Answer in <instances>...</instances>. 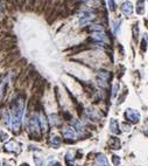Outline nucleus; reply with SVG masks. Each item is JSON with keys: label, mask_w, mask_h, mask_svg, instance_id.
I'll list each match as a JSON object with an SVG mask.
<instances>
[{"label": "nucleus", "mask_w": 148, "mask_h": 166, "mask_svg": "<svg viewBox=\"0 0 148 166\" xmlns=\"http://www.w3.org/2000/svg\"><path fill=\"white\" fill-rule=\"evenodd\" d=\"M50 143H52V146H53V147L57 149V147H60V145H61V143H62V140H61V138H60L58 136H53L52 139H50Z\"/></svg>", "instance_id": "4468645a"}, {"label": "nucleus", "mask_w": 148, "mask_h": 166, "mask_svg": "<svg viewBox=\"0 0 148 166\" xmlns=\"http://www.w3.org/2000/svg\"><path fill=\"white\" fill-rule=\"evenodd\" d=\"M65 160L68 161V163H70V161H73L74 160V153L71 152V151H69L67 155H65Z\"/></svg>", "instance_id": "412c9836"}, {"label": "nucleus", "mask_w": 148, "mask_h": 166, "mask_svg": "<svg viewBox=\"0 0 148 166\" xmlns=\"http://www.w3.org/2000/svg\"><path fill=\"white\" fill-rule=\"evenodd\" d=\"M123 128H125V129H124L125 131H128V130H129V126L126 125V124H123Z\"/></svg>", "instance_id": "c756f323"}, {"label": "nucleus", "mask_w": 148, "mask_h": 166, "mask_svg": "<svg viewBox=\"0 0 148 166\" xmlns=\"http://www.w3.org/2000/svg\"><path fill=\"white\" fill-rule=\"evenodd\" d=\"M21 166H29V165H27V164H25V165H21Z\"/></svg>", "instance_id": "2f4dec72"}, {"label": "nucleus", "mask_w": 148, "mask_h": 166, "mask_svg": "<svg viewBox=\"0 0 148 166\" xmlns=\"http://www.w3.org/2000/svg\"><path fill=\"white\" fill-rule=\"evenodd\" d=\"M73 124H74V126L76 128V130H77L78 132H82V131H83V128H82V125L79 124V122H77V121H74V122H73Z\"/></svg>", "instance_id": "4be33fe9"}, {"label": "nucleus", "mask_w": 148, "mask_h": 166, "mask_svg": "<svg viewBox=\"0 0 148 166\" xmlns=\"http://www.w3.org/2000/svg\"><path fill=\"white\" fill-rule=\"evenodd\" d=\"M50 118H52V119H50V121H52V123H53L54 125H56V124H58V121H57V116H56V115H50Z\"/></svg>", "instance_id": "a878e982"}, {"label": "nucleus", "mask_w": 148, "mask_h": 166, "mask_svg": "<svg viewBox=\"0 0 148 166\" xmlns=\"http://www.w3.org/2000/svg\"><path fill=\"white\" fill-rule=\"evenodd\" d=\"M5 150L8 151V152H15V153H19L20 152V145L18 144L15 140H10L8 143L5 144Z\"/></svg>", "instance_id": "39448f33"}, {"label": "nucleus", "mask_w": 148, "mask_h": 166, "mask_svg": "<svg viewBox=\"0 0 148 166\" xmlns=\"http://www.w3.org/2000/svg\"><path fill=\"white\" fill-rule=\"evenodd\" d=\"M93 18H95V15L92 13L85 12L83 14H81V17H79V23L81 25H86V23H89V22L91 21Z\"/></svg>", "instance_id": "0eeeda50"}, {"label": "nucleus", "mask_w": 148, "mask_h": 166, "mask_svg": "<svg viewBox=\"0 0 148 166\" xmlns=\"http://www.w3.org/2000/svg\"><path fill=\"white\" fill-rule=\"evenodd\" d=\"M108 145H110L112 149H114V150H119V149H120V142H119V139L116 138V137H113V138L110 139Z\"/></svg>", "instance_id": "f8f14e48"}, {"label": "nucleus", "mask_w": 148, "mask_h": 166, "mask_svg": "<svg viewBox=\"0 0 148 166\" xmlns=\"http://www.w3.org/2000/svg\"><path fill=\"white\" fill-rule=\"evenodd\" d=\"M125 117H126V119H128L133 124H135V123L140 121V113L137 110H134V109H127L125 111Z\"/></svg>", "instance_id": "f03ea898"}, {"label": "nucleus", "mask_w": 148, "mask_h": 166, "mask_svg": "<svg viewBox=\"0 0 148 166\" xmlns=\"http://www.w3.org/2000/svg\"><path fill=\"white\" fill-rule=\"evenodd\" d=\"M107 4H108L110 11H114L116 10V2H114V0H107Z\"/></svg>", "instance_id": "aec40b11"}, {"label": "nucleus", "mask_w": 148, "mask_h": 166, "mask_svg": "<svg viewBox=\"0 0 148 166\" xmlns=\"http://www.w3.org/2000/svg\"><path fill=\"white\" fill-rule=\"evenodd\" d=\"M137 13L139 15H142L145 13V0H138Z\"/></svg>", "instance_id": "9b49d317"}, {"label": "nucleus", "mask_w": 148, "mask_h": 166, "mask_svg": "<svg viewBox=\"0 0 148 166\" xmlns=\"http://www.w3.org/2000/svg\"><path fill=\"white\" fill-rule=\"evenodd\" d=\"M0 166H1V164H0Z\"/></svg>", "instance_id": "72a5a7b5"}, {"label": "nucleus", "mask_w": 148, "mask_h": 166, "mask_svg": "<svg viewBox=\"0 0 148 166\" xmlns=\"http://www.w3.org/2000/svg\"><path fill=\"white\" fill-rule=\"evenodd\" d=\"M40 117V124H41V128H42V130L44 132H47L48 131V124H47V121H46V118L43 117V116H39Z\"/></svg>", "instance_id": "2eb2a0df"}, {"label": "nucleus", "mask_w": 148, "mask_h": 166, "mask_svg": "<svg viewBox=\"0 0 148 166\" xmlns=\"http://www.w3.org/2000/svg\"><path fill=\"white\" fill-rule=\"evenodd\" d=\"M119 25H120V20H116L112 22V31L113 33H117V31L119 29Z\"/></svg>", "instance_id": "a211bd4d"}, {"label": "nucleus", "mask_w": 148, "mask_h": 166, "mask_svg": "<svg viewBox=\"0 0 148 166\" xmlns=\"http://www.w3.org/2000/svg\"><path fill=\"white\" fill-rule=\"evenodd\" d=\"M118 88H119V86H118V84H114V88H113V91H112L113 97H116L117 92H118Z\"/></svg>", "instance_id": "cd10ccee"}, {"label": "nucleus", "mask_w": 148, "mask_h": 166, "mask_svg": "<svg viewBox=\"0 0 148 166\" xmlns=\"http://www.w3.org/2000/svg\"><path fill=\"white\" fill-rule=\"evenodd\" d=\"M48 166H61L60 163H57V161H53V163H50Z\"/></svg>", "instance_id": "c85d7f7f"}, {"label": "nucleus", "mask_w": 148, "mask_h": 166, "mask_svg": "<svg viewBox=\"0 0 148 166\" xmlns=\"http://www.w3.org/2000/svg\"><path fill=\"white\" fill-rule=\"evenodd\" d=\"M63 136H64V138H67V139H75V138H76L75 131L71 129V128H65L63 130Z\"/></svg>", "instance_id": "6e6552de"}, {"label": "nucleus", "mask_w": 148, "mask_h": 166, "mask_svg": "<svg viewBox=\"0 0 148 166\" xmlns=\"http://www.w3.org/2000/svg\"><path fill=\"white\" fill-rule=\"evenodd\" d=\"M79 1H85V0H79Z\"/></svg>", "instance_id": "473e14b6"}, {"label": "nucleus", "mask_w": 148, "mask_h": 166, "mask_svg": "<svg viewBox=\"0 0 148 166\" xmlns=\"http://www.w3.org/2000/svg\"><path fill=\"white\" fill-rule=\"evenodd\" d=\"M110 77V74L107 71H99L98 76H97V82L98 86H100L102 88H106L107 87V81Z\"/></svg>", "instance_id": "20e7f679"}, {"label": "nucleus", "mask_w": 148, "mask_h": 166, "mask_svg": "<svg viewBox=\"0 0 148 166\" xmlns=\"http://www.w3.org/2000/svg\"><path fill=\"white\" fill-rule=\"evenodd\" d=\"M7 138H8V134L5 133L2 130H0V139H1V140H6Z\"/></svg>", "instance_id": "393cba45"}, {"label": "nucleus", "mask_w": 148, "mask_h": 166, "mask_svg": "<svg viewBox=\"0 0 148 166\" xmlns=\"http://www.w3.org/2000/svg\"><path fill=\"white\" fill-rule=\"evenodd\" d=\"M110 130H111V132L112 133L120 132V130H119V128H118V122H117L116 119H111V122H110Z\"/></svg>", "instance_id": "ddd939ff"}, {"label": "nucleus", "mask_w": 148, "mask_h": 166, "mask_svg": "<svg viewBox=\"0 0 148 166\" xmlns=\"http://www.w3.org/2000/svg\"><path fill=\"white\" fill-rule=\"evenodd\" d=\"M96 160H97V164L99 166H110L108 161H107V159H106V157L104 155H98Z\"/></svg>", "instance_id": "1a4fd4ad"}, {"label": "nucleus", "mask_w": 148, "mask_h": 166, "mask_svg": "<svg viewBox=\"0 0 148 166\" xmlns=\"http://www.w3.org/2000/svg\"><path fill=\"white\" fill-rule=\"evenodd\" d=\"M25 111V104L22 98H18L12 104V128L14 131H18L20 129L22 122V116Z\"/></svg>", "instance_id": "f257e3e1"}, {"label": "nucleus", "mask_w": 148, "mask_h": 166, "mask_svg": "<svg viewBox=\"0 0 148 166\" xmlns=\"http://www.w3.org/2000/svg\"><path fill=\"white\" fill-rule=\"evenodd\" d=\"M112 161H113V164L116 166L120 165V158H119L118 155H113V157H112Z\"/></svg>", "instance_id": "b1692460"}, {"label": "nucleus", "mask_w": 148, "mask_h": 166, "mask_svg": "<svg viewBox=\"0 0 148 166\" xmlns=\"http://www.w3.org/2000/svg\"><path fill=\"white\" fill-rule=\"evenodd\" d=\"M34 161H35L36 166H42V160H41L40 158H37V157H34Z\"/></svg>", "instance_id": "bb28decb"}, {"label": "nucleus", "mask_w": 148, "mask_h": 166, "mask_svg": "<svg viewBox=\"0 0 148 166\" xmlns=\"http://www.w3.org/2000/svg\"><path fill=\"white\" fill-rule=\"evenodd\" d=\"M4 121H5V123H6L7 125H12V119H10L8 112H5V113H4Z\"/></svg>", "instance_id": "6ab92c4d"}, {"label": "nucleus", "mask_w": 148, "mask_h": 166, "mask_svg": "<svg viewBox=\"0 0 148 166\" xmlns=\"http://www.w3.org/2000/svg\"><path fill=\"white\" fill-rule=\"evenodd\" d=\"M90 29H91V31H95V32H100V33L104 31L103 26H100V25H92V26L90 27Z\"/></svg>", "instance_id": "dca6fc26"}, {"label": "nucleus", "mask_w": 148, "mask_h": 166, "mask_svg": "<svg viewBox=\"0 0 148 166\" xmlns=\"http://www.w3.org/2000/svg\"><path fill=\"white\" fill-rule=\"evenodd\" d=\"M133 35H134V40H138V35H139V27H138V25H134V27H133Z\"/></svg>", "instance_id": "5701e85b"}, {"label": "nucleus", "mask_w": 148, "mask_h": 166, "mask_svg": "<svg viewBox=\"0 0 148 166\" xmlns=\"http://www.w3.org/2000/svg\"><path fill=\"white\" fill-rule=\"evenodd\" d=\"M91 38H92L93 40H97V41H105V42H107V38H106V35L103 33V32H102V33H99V32L93 33Z\"/></svg>", "instance_id": "9d476101"}, {"label": "nucleus", "mask_w": 148, "mask_h": 166, "mask_svg": "<svg viewBox=\"0 0 148 166\" xmlns=\"http://www.w3.org/2000/svg\"><path fill=\"white\" fill-rule=\"evenodd\" d=\"M145 131H146V133L148 134V122L146 123V125H145Z\"/></svg>", "instance_id": "7c9ffc66"}, {"label": "nucleus", "mask_w": 148, "mask_h": 166, "mask_svg": "<svg viewBox=\"0 0 148 166\" xmlns=\"http://www.w3.org/2000/svg\"><path fill=\"white\" fill-rule=\"evenodd\" d=\"M147 34H144V38H142V47H141V49L145 52L146 49H147Z\"/></svg>", "instance_id": "f3484780"}, {"label": "nucleus", "mask_w": 148, "mask_h": 166, "mask_svg": "<svg viewBox=\"0 0 148 166\" xmlns=\"http://www.w3.org/2000/svg\"><path fill=\"white\" fill-rule=\"evenodd\" d=\"M121 12L125 15H127V17L132 15V13H133V5H132V2L131 1H125L121 5Z\"/></svg>", "instance_id": "423d86ee"}, {"label": "nucleus", "mask_w": 148, "mask_h": 166, "mask_svg": "<svg viewBox=\"0 0 148 166\" xmlns=\"http://www.w3.org/2000/svg\"><path fill=\"white\" fill-rule=\"evenodd\" d=\"M29 128L34 133H39L40 132V129H41V124H40V117L35 113L33 115V117L29 121Z\"/></svg>", "instance_id": "7ed1b4c3"}]
</instances>
